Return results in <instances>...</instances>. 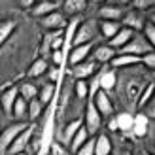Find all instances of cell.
<instances>
[{"instance_id":"6da1fadb","label":"cell","mask_w":155,"mask_h":155,"mask_svg":"<svg viewBox=\"0 0 155 155\" xmlns=\"http://www.w3.org/2000/svg\"><path fill=\"white\" fill-rule=\"evenodd\" d=\"M85 114H83V127H85V130L89 133V136L93 134V136H97L98 134V130H100V127H102V115H100V112L97 110V106H95V102H93V98L89 97L87 98V104H85V110H83Z\"/></svg>"},{"instance_id":"7a4b0ae2","label":"cell","mask_w":155,"mask_h":155,"mask_svg":"<svg viewBox=\"0 0 155 155\" xmlns=\"http://www.w3.org/2000/svg\"><path fill=\"white\" fill-rule=\"evenodd\" d=\"M98 34V23L95 19H85L80 23L76 34H74V40L72 45H81V44H93L95 36Z\"/></svg>"},{"instance_id":"3957f363","label":"cell","mask_w":155,"mask_h":155,"mask_svg":"<svg viewBox=\"0 0 155 155\" xmlns=\"http://www.w3.org/2000/svg\"><path fill=\"white\" fill-rule=\"evenodd\" d=\"M150 51H153V45H150L148 40H146L142 34H136V32H134V36L129 40V44H127V45H123V48H121L117 53H125V55L142 57V55H146V53H150Z\"/></svg>"},{"instance_id":"277c9868","label":"cell","mask_w":155,"mask_h":155,"mask_svg":"<svg viewBox=\"0 0 155 155\" xmlns=\"http://www.w3.org/2000/svg\"><path fill=\"white\" fill-rule=\"evenodd\" d=\"M146 87L144 80H140V78H133V80H129V78H125V81H123V100L129 104V106H136V100H138V95L142 93V89Z\"/></svg>"},{"instance_id":"5b68a950","label":"cell","mask_w":155,"mask_h":155,"mask_svg":"<svg viewBox=\"0 0 155 155\" xmlns=\"http://www.w3.org/2000/svg\"><path fill=\"white\" fill-rule=\"evenodd\" d=\"M27 127H28V123H25V121H15V123H12L10 127H6L2 130V134H0V153H8V148L12 146V142Z\"/></svg>"},{"instance_id":"8992f818","label":"cell","mask_w":155,"mask_h":155,"mask_svg":"<svg viewBox=\"0 0 155 155\" xmlns=\"http://www.w3.org/2000/svg\"><path fill=\"white\" fill-rule=\"evenodd\" d=\"M34 134H36V125H34V123H28V127L23 130V133H19L17 138L12 142V146L8 148V153H10V155H15V153L27 151V148H28L30 140L34 138Z\"/></svg>"},{"instance_id":"52a82bcc","label":"cell","mask_w":155,"mask_h":155,"mask_svg":"<svg viewBox=\"0 0 155 155\" xmlns=\"http://www.w3.org/2000/svg\"><path fill=\"white\" fill-rule=\"evenodd\" d=\"M40 25H42V28L49 30V32L63 30L64 25H66V15H64L63 12L57 10V12H53V13H49V15H45V17H42V19H40Z\"/></svg>"},{"instance_id":"ba28073f","label":"cell","mask_w":155,"mask_h":155,"mask_svg":"<svg viewBox=\"0 0 155 155\" xmlns=\"http://www.w3.org/2000/svg\"><path fill=\"white\" fill-rule=\"evenodd\" d=\"M91 98H93V102H95V106H97V110L100 112V115H112V112H114V104H112V98H110V95L108 93H104L102 89H97L95 93L91 95Z\"/></svg>"},{"instance_id":"9c48e42d","label":"cell","mask_w":155,"mask_h":155,"mask_svg":"<svg viewBox=\"0 0 155 155\" xmlns=\"http://www.w3.org/2000/svg\"><path fill=\"white\" fill-rule=\"evenodd\" d=\"M144 25H146V17H144V13L138 12V10L127 12L125 15H123V19H121V27H127V28L133 30V32H136V30H142Z\"/></svg>"},{"instance_id":"30bf717a","label":"cell","mask_w":155,"mask_h":155,"mask_svg":"<svg viewBox=\"0 0 155 155\" xmlns=\"http://www.w3.org/2000/svg\"><path fill=\"white\" fill-rule=\"evenodd\" d=\"M150 130V115H146L144 112H138L136 115H133V127H130V133L136 138H142L148 134Z\"/></svg>"},{"instance_id":"8fae6325","label":"cell","mask_w":155,"mask_h":155,"mask_svg":"<svg viewBox=\"0 0 155 155\" xmlns=\"http://www.w3.org/2000/svg\"><path fill=\"white\" fill-rule=\"evenodd\" d=\"M17 97H19V87L17 85H12V87H8L2 93V97H0V106H2L6 115H12V108L15 104V100H17Z\"/></svg>"},{"instance_id":"7c38bea8","label":"cell","mask_w":155,"mask_h":155,"mask_svg":"<svg viewBox=\"0 0 155 155\" xmlns=\"http://www.w3.org/2000/svg\"><path fill=\"white\" fill-rule=\"evenodd\" d=\"M95 72H97V63L95 61H89V59L80 63V64H74V68H72V74H74L76 80H85V81Z\"/></svg>"},{"instance_id":"4fadbf2b","label":"cell","mask_w":155,"mask_h":155,"mask_svg":"<svg viewBox=\"0 0 155 155\" xmlns=\"http://www.w3.org/2000/svg\"><path fill=\"white\" fill-rule=\"evenodd\" d=\"M123 15H125V12H123L121 6H115V4H108V6H102L98 10V17L102 21H117L121 23Z\"/></svg>"},{"instance_id":"5bb4252c","label":"cell","mask_w":155,"mask_h":155,"mask_svg":"<svg viewBox=\"0 0 155 155\" xmlns=\"http://www.w3.org/2000/svg\"><path fill=\"white\" fill-rule=\"evenodd\" d=\"M93 153L95 155H110L112 153L110 136L104 133H98L97 136H93Z\"/></svg>"},{"instance_id":"9a60e30c","label":"cell","mask_w":155,"mask_h":155,"mask_svg":"<svg viewBox=\"0 0 155 155\" xmlns=\"http://www.w3.org/2000/svg\"><path fill=\"white\" fill-rule=\"evenodd\" d=\"M133 36H134V32H133L130 28L121 27V28L117 30V32L114 34L112 40H108V45H110V48H114L115 51H119V49L123 48V45H127V44H129V40H130Z\"/></svg>"},{"instance_id":"2e32d148","label":"cell","mask_w":155,"mask_h":155,"mask_svg":"<svg viewBox=\"0 0 155 155\" xmlns=\"http://www.w3.org/2000/svg\"><path fill=\"white\" fill-rule=\"evenodd\" d=\"M89 6V0H64L63 2V10L64 15H70V17H78L81 15Z\"/></svg>"},{"instance_id":"e0dca14e","label":"cell","mask_w":155,"mask_h":155,"mask_svg":"<svg viewBox=\"0 0 155 155\" xmlns=\"http://www.w3.org/2000/svg\"><path fill=\"white\" fill-rule=\"evenodd\" d=\"M93 53V61L98 64H104V63H110V61L117 55V51H115L114 48H110L108 44H102V45H98V48L95 49V51H91Z\"/></svg>"},{"instance_id":"ac0fdd59","label":"cell","mask_w":155,"mask_h":155,"mask_svg":"<svg viewBox=\"0 0 155 155\" xmlns=\"http://www.w3.org/2000/svg\"><path fill=\"white\" fill-rule=\"evenodd\" d=\"M93 51V44H81V45H74L72 51H70V63L74 64H80L83 61H87L89 55Z\"/></svg>"},{"instance_id":"d6986e66","label":"cell","mask_w":155,"mask_h":155,"mask_svg":"<svg viewBox=\"0 0 155 155\" xmlns=\"http://www.w3.org/2000/svg\"><path fill=\"white\" fill-rule=\"evenodd\" d=\"M53 12H57V2H53V0H42V2H36L30 8L32 17H38V19H42V17H45V15H49Z\"/></svg>"},{"instance_id":"ffe728a7","label":"cell","mask_w":155,"mask_h":155,"mask_svg":"<svg viewBox=\"0 0 155 155\" xmlns=\"http://www.w3.org/2000/svg\"><path fill=\"white\" fill-rule=\"evenodd\" d=\"M98 89H102L104 93H110L117 85V74L115 70H104L102 74H98Z\"/></svg>"},{"instance_id":"44dd1931","label":"cell","mask_w":155,"mask_h":155,"mask_svg":"<svg viewBox=\"0 0 155 155\" xmlns=\"http://www.w3.org/2000/svg\"><path fill=\"white\" fill-rule=\"evenodd\" d=\"M112 66L115 68H133L140 64V57H134V55H125V53H117L112 61Z\"/></svg>"},{"instance_id":"7402d4cb","label":"cell","mask_w":155,"mask_h":155,"mask_svg":"<svg viewBox=\"0 0 155 155\" xmlns=\"http://www.w3.org/2000/svg\"><path fill=\"white\" fill-rule=\"evenodd\" d=\"M15 28H17V23H15L13 19H4V21H0V48H2V45L13 36Z\"/></svg>"},{"instance_id":"603a6c76","label":"cell","mask_w":155,"mask_h":155,"mask_svg":"<svg viewBox=\"0 0 155 155\" xmlns=\"http://www.w3.org/2000/svg\"><path fill=\"white\" fill-rule=\"evenodd\" d=\"M115 127L121 133H130V127H133V114L130 112H121L115 115Z\"/></svg>"},{"instance_id":"cb8c5ba5","label":"cell","mask_w":155,"mask_h":155,"mask_svg":"<svg viewBox=\"0 0 155 155\" xmlns=\"http://www.w3.org/2000/svg\"><path fill=\"white\" fill-rule=\"evenodd\" d=\"M119 28H121V23H117V21H100V25H98L100 34H102L106 40H112L114 34L117 32Z\"/></svg>"},{"instance_id":"d4e9b609","label":"cell","mask_w":155,"mask_h":155,"mask_svg":"<svg viewBox=\"0 0 155 155\" xmlns=\"http://www.w3.org/2000/svg\"><path fill=\"white\" fill-rule=\"evenodd\" d=\"M44 108H45V106L40 102V100H38V97L32 98V100H28V102H27V117H28L30 121H36V119L42 115Z\"/></svg>"},{"instance_id":"484cf974","label":"cell","mask_w":155,"mask_h":155,"mask_svg":"<svg viewBox=\"0 0 155 155\" xmlns=\"http://www.w3.org/2000/svg\"><path fill=\"white\" fill-rule=\"evenodd\" d=\"M48 68H49V64H48V61H45L44 57H40V59H36L32 64H30V68H28V78H40V76H44L45 72H48Z\"/></svg>"},{"instance_id":"4316f807","label":"cell","mask_w":155,"mask_h":155,"mask_svg":"<svg viewBox=\"0 0 155 155\" xmlns=\"http://www.w3.org/2000/svg\"><path fill=\"white\" fill-rule=\"evenodd\" d=\"M153 91H155V83L153 81L146 83V87L142 89V93L138 95V100H136V106L140 108V110H142L146 104H150L151 100H153Z\"/></svg>"},{"instance_id":"83f0119b","label":"cell","mask_w":155,"mask_h":155,"mask_svg":"<svg viewBox=\"0 0 155 155\" xmlns=\"http://www.w3.org/2000/svg\"><path fill=\"white\" fill-rule=\"evenodd\" d=\"M89 138H91L89 133H87V130H85V127L81 125L80 129H78V133L72 136V140H70V144H68V146H70V150H72V151H78L85 142L89 140Z\"/></svg>"},{"instance_id":"f1b7e54d","label":"cell","mask_w":155,"mask_h":155,"mask_svg":"<svg viewBox=\"0 0 155 155\" xmlns=\"http://www.w3.org/2000/svg\"><path fill=\"white\" fill-rule=\"evenodd\" d=\"M38 95H40V97H38V100H40L44 106H48L51 100H53V97L57 95V91H55V83H49V81H48L42 89H38Z\"/></svg>"},{"instance_id":"f546056e","label":"cell","mask_w":155,"mask_h":155,"mask_svg":"<svg viewBox=\"0 0 155 155\" xmlns=\"http://www.w3.org/2000/svg\"><path fill=\"white\" fill-rule=\"evenodd\" d=\"M83 125V121H81V117H76V119H72L70 123H66L64 125V130H63V142H66V144H70V140H72V136L78 133V129H80Z\"/></svg>"},{"instance_id":"4dcf8cb0","label":"cell","mask_w":155,"mask_h":155,"mask_svg":"<svg viewBox=\"0 0 155 155\" xmlns=\"http://www.w3.org/2000/svg\"><path fill=\"white\" fill-rule=\"evenodd\" d=\"M80 23H81L80 15H78V17H70V21H66V25H64V28H63V38H64V42H66V40L72 42V40H74V34H76L78 27H80Z\"/></svg>"},{"instance_id":"1f68e13d","label":"cell","mask_w":155,"mask_h":155,"mask_svg":"<svg viewBox=\"0 0 155 155\" xmlns=\"http://www.w3.org/2000/svg\"><path fill=\"white\" fill-rule=\"evenodd\" d=\"M19 97L28 102V100H32V98L38 97V87H36L34 83H30V81H25V83L19 87Z\"/></svg>"},{"instance_id":"d6a6232c","label":"cell","mask_w":155,"mask_h":155,"mask_svg":"<svg viewBox=\"0 0 155 155\" xmlns=\"http://www.w3.org/2000/svg\"><path fill=\"white\" fill-rule=\"evenodd\" d=\"M12 115L17 121H23L27 117V100H23L21 97H17V100H15V104L12 108Z\"/></svg>"},{"instance_id":"836d02e7","label":"cell","mask_w":155,"mask_h":155,"mask_svg":"<svg viewBox=\"0 0 155 155\" xmlns=\"http://www.w3.org/2000/svg\"><path fill=\"white\" fill-rule=\"evenodd\" d=\"M74 91H76V97L80 98V100H85V98H89V83L85 81V80H76Z\"/></svg>"},{"instance_id":"e575fe53","label":"cell","mask_w":155,"mask_h":155,"mask_svg":"<svg viewBox=\"0 0 155 155\" xmlns=\"http://www.w3.org/2000/svg\"><path fill=\"white\" fill-rule=\"evenodd\" d=\"M48 155H72V153H70V150H66V146H63L57 140H53L48 148Z\"/></svg>"},{"instance_id":"d590c367","label":"cell","mask_w":155,"mask_h":155,"mask_svg":"<svg viewBox=\"0 0 155 155\" xmlns=\"http://www.w3.org/2000/svg\"><path fill=\"white\" fill-rule=\"evenodd\" d=\"M142 36L148 40V44L150 45H153L155 44V25L150 21V23H146L144 25V28H142Z\"/></svg>"},{"instance_id":"8d00e7d4","label":"cell","mask_w":155,"mask_h":155,"mask_svg":"<svg viewBox=\"0 0 155 155\" xmlns=\"http://www.w3.org/2000/svg\"><path fill=\"white\" fill-rule=\"evenodd\" d=\"M140 64H144L148 70H153L155 68V53L150 51V53H146V55L140 57Z\"/></svg>"},{"instance_id":"74e56055","label":"cell","mask_w":155,"mask_h":155,"mask_svg":"<svg viewBox=\"0 0 155 155\" xmlns=\"http://www.w3.org/2000/svg\"><path fill=\"white\" fill-rule=\"evenodd\" d=\"M74 155H95V153H93V138H89L80 150L74 151Z\"/></svg>"},{"instance_id":"f35d334b","label":"cell","mask_w":155,"mask_h":155,"mask_svg":"<svg viewBox=\"0 0 155 155\" xmlns=\"http://www.w3.org/2000/svg\"><path fill=\"white\" fill-rule=\"evenodd\" d=\"M45 74H48V78H49V83L59 81L61 80V66H49Z\"/></svg>"},{"instance_id":"ab89813d","label":"cell","mask_w":155,"mask_h":155,"mask_svg":"<svg viewBox=\"0 0 155 155\" xmlns=\"http://www.w3.org/2000/svg\"><path fill=\"white\" fill-rule=\"evenodd\" d=\"M63 61H64L63 49H61V51H51V63H53V66H63Z\"/></svg>"},{"instance_id":"60d3db41","label":"cell","mask_w":155,"mask_h":155,"mask_svg":"<svg viewBox=\"0 0 155 155\" xmlns=\"http://www.w3.org/2000/svg\"><path fill=\"white\" fill-rule=\"evenodd\" d=\"M133 4H134V10L142 12V10H146V8L151 6V0H133Z\"/></svg>"},{"instance_id":"b9f144b4","label":"cell","mask_w":155,"mask_h":155,"mask_svg":"<svg viewBox=\"0 0 155 155\" xmlns=\"http://www.w3.org/2000/svg\"><path fill=\"white\" fill-rule=\"evenodd\" d=\"M66 102H68V89L64 87L63 91H61V100H59V110H61V112L64 110V106H66Z\"/></svg>"},{"instance_id":"7bdbcfd3","label":"cell","mask_w":155,"mask_h":155,"mask_svg":"<svg viewBox=\"0 0 155 155\" xmlns=\"http://www.w3.org/2000/svg\"><path fill=\"white\" fill-rule=\"evenodd\" d=\"M36 4V0H19V6L23 8V10H30Z\"/></svg>"},{"instance_id":"ee69618b","label":"cell","mask_w":155,"mask_h":155,"mask_svg":"<svg viewBox=\"0 0 155 155\" xmlns=\"http://www.w3.org/2000/svg\"><path fill=\"white\" fill-rule=\"evenodd\" d=\"M129 2H130V0H115V6H121V8H123V6L129 4Z\"/></svg>"},{"instance_id":"f6af8a7d","label":"cell","mask_w":155,"mask_h":155,"mask_svg":"<svg viewBox=\"0 0 155 155\" xmlns=\"http://www.w3.org/2000/svg\"><path fill=\"white\" fill-rule=\"evenodd\" d=\"M91 2H95V4H104L106 0H91Z\"/></svg>"},{"instance_id":"bcb514c9","label":"cell","mask_w":155,"mask_h":155,"mask_svg":"<svg viewBox=\"0 0 155 155\" xmlns=\"http://www.w3.org/2000/svg\"><path fill=\"white\" fill-rule=\"evenodd\" d=\"M15 155H28L27 151H21V153H15Z\"/></svg>"}]
</instances>
